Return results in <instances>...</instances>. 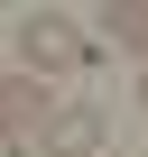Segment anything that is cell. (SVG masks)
Here are the masks:
<instances>
[{
  "label": "cell",
  "mask_w": 148,
  "mask_h": 157,
  "mask_svg": "<svg viewBox=\"0 0 148 157\" xmlns=\"http://www.w3.org/2000/svg\"><path fill=\"white\" fill-rule=\"evenodd\" d=\"M19 65H28V83L74 74V65H93V37L74 28L65 10H28V19H19Z\"/></svg>",
  "instance_id": "cell-1"
},
{
  "label": "cell",
  "mask_w": 148,
  "mask_h": 157,
  "mask_svg": "<svg viewBox=\"0 0 148 157\" xmlns=\"http://www.w3.org/2000/svg\"><path fill=\"white\" fill-rule=\"evenodd\" d=\"M46 111H56V93H46V83L0 74V157H28V148H37V129H46Z\"/></svg>",
  "instance_id": "cell-2"
},
{
  "label": "cell",
  "mask_w": 148,
  "mask_h": 157,
  "mask_svg": "<svg viewBox=\"0 0 148 157\" xmlns=\"http://www.w3.org/2000/svg\"><path fill=\"white\" fill-rule=\"evenodd\" d=\"M102 139H111L102 102H65V111H46V129H37V157H102Z\"/></svg>",
  "instance_id": "cell-3"
},
{
  "label": "cell",
  "mask_w": 148,
  "mask_h": 157,
  "mask_svg": "<svg viewBox=\"0 0 148 157\" xmlns=\"http://www.w3.org/2000/svg\"><path fill=\"white\" fill-rule=\"evenodd\" d=\"M102 28H111L130 56H148V0H111V10H102Z\"/></svg>",
  "instance_id": "cell-4"
},
{
  "label": "cell",
  "mask_w": 148,
  "mask_h": 157,
  "mask_svg": "<svg viewBox=\"0 0 148 157\" xmlns=\"http://www.w3.org/2000/svg\"><path fill=\"white\" fill-rule=\"evenodd\" d=\"M139 102H148V83H139Z\"/></svg>",
  "instance_id": "cell-5"
},
{
  "label": "cell",
  "mask_w": 148,
  "mask_h": 157,
  "mask_svg": "<svg viewBox=\"0 0 148 157\" xmlns=\"http://www.w3.org/2000/svg\"><path fill=\"white\" fill-rule=\"evenodd\" d=\"M102 157H111V148H102Z\"/></svg>",
  "instance_id": "cell-6"
}]
</instances>
